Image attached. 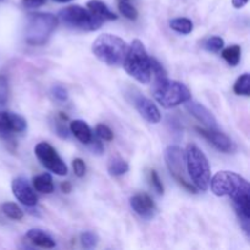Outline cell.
Wrapping results in <instances>:
<instances>
[{
    "label": "cell",
    "mask_w": 250,
    "mask_h": 250,
    "mask_svg": "<svg viewBox=\"0 0 250 250\" xmlns=\"http://www.w3.org/2000/svg\"><path fill=\"white\" fill-rule=\"evenodd\" d=\"M209 187L217 197H231L233 203L250 199L248 181L232 171H220L210 178Z\"/></svg>",
    "instance_id": "6da1fadb"
},
{
    "label": "cell",
    "mask_w": 250,
    "mask_h": 250,
    "mask_svg": "<svg viewBox=\"0 0 250 250\" xmlns=\"http://www.w3.org/2000/svg\"><path fill=\"white\" fill-rule=\"evenodd\" d=\"M153 95L156 102L165 109L185 104L187 100L192 99L187 85L178 81L168 80L167 76L154 78Z\"/></svg>",
    "instance_id": "7a4b0ae2"
},
{
    "label": "cell",
    "mask_w": 250,
    "mask_h": 250,
    "mask_svg": "<svg viewBox=\"0 0 250 250\" xmlns=\"http://www.w3.org/2000/svg\"><path fill=\"white\" fill-rule=\"evenodd\" d=\"M128 50V44L115 34H100L92 44L95 58L109 66L122 65Z\"/></svg>",
    "instance_id": "3957f363"
},
{
    "label": "cell",
    "mask_w": 250,
    "mask_h": 250,
    "mask_svg": "<svg viewBox=\"0 0 250 250\" xmlns=\"http://www.w3.org/2000/svg\"><path fill=\"white\" fill-rule=\"evenodd\" d=\"M122 65L126 72L138 82L143 84L150 82V58L146 53L144 44L139 39H134L131 45H128V50Z\"/></svg>",
    "instance_id": "277c9868"
},
{
    "label": "cell",
    "mask_w": 250,
    "mask_h": 250,
    "mask_svg": "<svg viewBox=\"0 0 250 250\" xmlns=\"http://www.w3.org/2000/svg\"><path fill=\"white\" fill-rule=\"evenodd\" d=\"M185 155L190 182L198 190H202V192L208 190L210 178H211V171H210L209 160L205 154L195 144H188Z\"/></svg>",
    "instance_id": "5b68a950"
},
{
    "label": "cell",
    "mask_w": 250,
    "mask_h": 250,
    "mask_svg": "<svg viewBox=\"0 0 250 250\" xmlns=\"http://www.w3.org/2000/svg\"><path fill=\"white\" fill-rule=\"evenodd\" d=\"M58 26V17L49 12L31 14L24 29V39L29 45H43Z\"/></svg>",
    "instance_id": "8992f818"
},
{
    "label": "cell",
    "mask_w": 250,
    "mask_h": 250,
    "mask_svg": "<svg viewBox=\"0 0 250 250\" xmlns=\"http://www.w3.org/2000/svg\"><path fill=\"white\" fill-rule=\"evenodd\" d=\"M59 19L65 26L81 31H97L104 23V20L80 5H71L62 9L59 12Z\"/></svg>",
    "instance_id": "52a82bcc"
},
{
    "label": "cell",
    "mask_w": 250,
    "mask_h": 250,
    "mask_svg": "<svg viewBox=\"0 0 250 250\" xmlns=\"http://www.w3.org/2000/svg\"><path fill=\"white\" fill-rule=\"evenodd\" d=\"M165 161L171 176L190 193H197V188L186 177L187 166H186V155L182 149L177 146H170L165 150Z\"/></svg>",
    "instance_id": "ba28073f"
},
{
    "label": "cell",
    "mask_w": 250,
    "mask_h": 250,
    "mask_svg": "<svg viewBox=\"0 0 250 250\" xmlns=\"http://www.w3.org/2000/svg\"><path fill=\"white\" fill-rule=\"evenodd\" d=\"M34 154L39 163L49 170L50 172L58 176L67 175V166L63 163L62 159L58 154V151L48 143V142H41L34 146Z\"/></svg>",
    "instance_id": "9c48e42d"
},
{
    "label": "cell",
    "mask_w": 250,
    "mask_h": 250,
    "mask_svg": "<svg viewBox=\"0 0 250 250\" xmlns=\"http://www.w3.org/2000/svg\"><path fill=\"white\" fill-rule=\"evenodd\" d=\"M197 131L207 139L208 142L212 144L219 151L225 154H233L237 151V146L229 136L220 132L219 129H209L200 128L197 127Z\"/></svg>",
    "instance_id": "30bf717a"
},
{
    "label": "cell",
    "mask_w": 250,
    "mask_h": 250,
    "mask_svg": "<svg viewBox=\"0 0 250 250\" xmlns=\"http://www.w3.org/2000/svg\"><path fill=\"white\" fill-rule=\"evenodd\" d=\"M11 189L15 198L26 207H36L38 197L36 195L34 188L29 185L28 181L23 177H16L11 183Z\"/></svg>",
    "instance_id": "8fae6325"
},
{
    "label": "cell",
    "mask_w": 250,
    "mask_h": 250,
    "mask_svg": "<svg viewBox=\"0 0 250 250\" xmlns=\"http://www.w3.org/2000/svg\"><path fill=\"white\" fill-rule=\"evenodd\" d=\"M27 129V121L19 114L0 111V134L22 133Z\"/></svg>",
    "instance_id": "7c38bea8"
},
{
    "label": "cell",
    "mask_w": 250,
    "mask_h": 250,
    "mask_svg": "<svg viewBox=\"0 0 250 250\" xmlns=\"http://www.w3.org/2000/svg\"><path fill=\"white\" fill-rule=\"evenodd\" d=\"M185 104H186V109H187V111L189 112L192 116H194L198 121L202 122L207 128L209 129L219 128L216 117L214 116V114H212L208 107H205L204 105H202L198 102H194V100L192 99L187 100Z\"/></svg>",
    "instance_id": "4fadbf2b"
},
{
    "label": "cell",
    "mask_w": 250,
    "mask_h": 250,
    "mask_svg": "<svg viewBox=\"0 0 250 250\" xmlns=\"http://www.w3.org/2000/svg\"><path fill=\"white\" fill-rule=\"evenodd\" d=\"M133 105L137 111L142 115V117H144L148 122H150V124L160 122V111H159L158 106L149 98L144 97L141 93H137V94L133 95Z\"/></svg>",
    "instance_id": "5bb4252c"
},
{
    "label": "cell",
    "mask_w": 250,
    "mask_h": 250,
    "mask_svg": "<svg viewBox=\"0 0 250 250\" xmlns=\"http://www.w3.org/2000/svg\"><path fill=\"white\" fill-rule=\"evenodd\" d=\"M131 208L137 215L143 219H153L156 214V205L154 200L146 193H139L133 195L129 200Z\"/></svg>",
    "instance_id": "9a60e30c"
},
{
    "label": "cell",
    "mask_w": 250,
    "mask_h": 250,
    "mask_svg": "<svg viewBox=\"0 0 250 250\" xmlns=\"http://www.w3.org/2000/svg\"><path fill=\"white\" fill-rule=\"evenodd\" d=\"M70 131L83 144H89V142L93 138L92 129L88 126L87 122L82 121V120H75V121L71 122Z\"/></svg>",
    "instance_id": "2e32d148"
},
{
    "label": "cell",
    "mask_w": 250,
    "mask_h": 250,
    "mask_svg": "<svg viewBox=\"0 0 250 250\" xmlns=\"http://www.w3.org/2000/svg\"><path fill=\"white\" fill-rule=\"evenodd\" d=\"M26 237L34 244V246L41 247V248L50 249L56 246L55 241H54L49 234H46L45 232L42 231V229H29V231L27 232Z\"/></svg>",
    "instance_id": "e0dca14e"
},
{
    "label": "cell",
    "mask_w": 250,
    "mask_h": 250,
    "mask_svg": "<svg viewBox=\"0 0 250 250\" xmlns=\"http://www.w3.org/2000/svg\"><path fill=\"white\" fill-rule=\"evenodd\" d=\"M87 6L89 11H92L95 16L100 17L104 21H114V20H117L116 14H114L107 7V5L104 1H102V0H89L87 2Z\"/></svg>",
    "instance_id": "ac0fdd59"
},
{
    "label": "cell",
    "mask_w": 250,
    "mask_h": 250,
    "mask_svg": "<svg viewBox=\"0 0 250 250\" xmlns=\"http://www.w3.org/2000/svg\"><path fill=\"white\" fill-rule=\"evenodd\" d=\"M32 185H33L34 190L43 193V194H51L54 192L53 178L49 173H42V175L33 177Z\"/></svg>",
    "instance_id": "d6986e66"
},
{
    "label": "cell",
    "mask_w": 250,
    "mask_h": 250,
    "mask_svg": "<svg viewBox=\"0 0 250 250\" xmlns=\"http://www.w3.org/2000/svg\"><path fill=\"white\" fill-rule=\"evenodd\" d=\"M129 165L127 161H125L124 159L115 158L107 165V172L110 173L114 177H119V176L125 175V173L128 172Z\"/></svg>",
    "instance_id": "ffe728a7"
},
{
    "label": "cell",
    "mask_w": 250,
    "mask_h": 250,
    "mask_svg": "<svg viewBox=\"0 0 250 250\" xmlns=\"http://www.w3.org/2000/svg\"><path fill=\"white\" fill-rule=\"evenodd\" d=\"M170 27L180 34H189L193 31V22L186 17H178L171 20Z\"/></svg>",
    "instance_id": "44dd1931"
},
{
    "label": "cell",
    "mask_w": 250,
    "mask_h": 250,
    "mask_svg": "<svg viewBox=\"0 0 250 250\" xmlns=\"http://www.w3.org/2000/svg\"><path fill=\"white\" fill-rule=\"evenodd\" d=\"M241 46L231 45L229 48L224 49L221 55L229 66H237L239 63V61H241Z\"/></svg>",
    "instance_id": "7402d4cb"
},
{
    "label": "cell",
    "mask_w": 250,
    "mask_h": 250,
    "mask_svg": "<svg viewBox=\"0 0 250 250\" xmlns=\"http://www.w3.org/2000/svg\"><path fill=\"white\" fill-rule=\"evenodd\" d=\"M233 90L236 94L249 97L250 95V75L248 72L241 75L233 85Z\"/></svg>",
    "instance_id": "603a6c76"
},
{
    "label": "cell",
    "mask_w": 250,
    "mask_h": 250,
    "mask_svg": "<svg viewBox=\"0 0 250 250\" xmlns=\"http://www.w3.org/2000/svg\"><path fill=\"white\" fill-rule=\"evenodd\" d=\"M1 210L9 219L16 220V221H20V220L23 219V211H22L21 208H20L19 205L15 204V203H4V204L1 205Z\"/></svg>",
    "instance_id": "cb8c5ba5"
},
{
    "label": "cell",
    "mask_w": 250,
    "mask_h": 250,
    "mask_svg": "<svg viewBox=\"0 0 250 250\" xmlns=\"http://www.w3.org/2000/svg\"><path fill=\"white\" fill-rule=\"evenodd\" d=\"M119 10L121 15H124L126 19L131 20V21H136L138 19V11H137L136 7L133 5L128 4L127 1H125V0H121L119 2Z\"/></svg>",
    "instance_id": "d4e9b609"
},
{
    "label": "cell",
    "mask_w": 250,
    "mask_h": 250,
    "mask_svg": "<svg viewBox=\"0 0 250 250\" xmlns=\"http://www.w3.org/2000/svg\"><path fill=\"white\" fill-rule=\"evenodd\" d=\"M224 45V39L219 36L210 37V38H208L204 43V48L207 49L208 51H211V53H219V51L222 50Z\"/></svg>",
    "instance_id": "484cf974"
},
{
    "label": "cell",
    "mask_w": 250,
    "mask_h": 250,
    "mask_svg": "<svg viewBox=\"0 0 250 250\" xmlns=\"http://www.w3.org/2000/svg\"><path fill=\"white\" fill-rule=\"evenodd\" d=\"M10 98V85L6 76L0 75V105H6Z\"/></svg>",
    "instance_id": "4316f807"
},
{
    "label": "cell",
    "mask_w": 250,
    "mask_h": 250,
    "mask_svg": "<svg viewBox=\"0 0 250 250\" xmlns=\"http://www.w3.org/2000/svg\"><path fill=\"white\" fill-rule=\"evenodd\" d=\"M95 134L98 136V138H100L102 141L105 142H110L114 138V133H112V131L110 129V127L104 124H99L95 127Z\"/></svg>",
    "instance_id": "83f0119b"
},
{
    "label": "cell",
    "mask_w": 250,
    "mask_h": 250,
    "mask_svg": "<svg viewBox=\"0 0 250 250\" xmlns=\"http://www.w3.org/2000/svg\"><path fill=\"white\" fill-rule=\"evenodd\" d=\"M98 242H99V238L93 232H84V233L81 234V243L84 248H94V247H97Z\"/></svg>",
    "instance_id": "f1b7e54d"
},
{
    "label": "cell",
    "mask_w": 250,
    "mask_h": 250,
    "mask_svg": "<svg viewBox=\"0 0 250 250\" xmlns=\"http://www.w3.org/2000/svg\"><path fill=\"white\" fill-rule=\"evenodd\" d=\"M72 168H73V172H75V175L77 176V177H80V178L84 177L85 171H87V166H85L84 161H83L82 159H80V158L73 159Z\"/></svg>",
    "instance_id": "f546056e"
},
{
    "label": "cell",
    "mask_w": 250,
    "mask_h": 250,
    "mask_svg": "<svg viewBox=\"0 0 250 250\" xmlns=\"http://www.w3.org/2000/svg\"><path fill=\"white\" fill-rule=\"evenodd\" d=\"M51 94H53V97L55 98L56 100H59V102L61 103L66 102V100L68 99L67 90H66L62 85H54V87L51 88Z\"/></svg>",
    "instance_id": "4dcf8cb0"
},
{
    "label": "cell",
    "mask_w": 250,
    "mask_h": 250,
    "mask_svg": "<svg viewBox=\"0 0 250 250\" xmlns=\"http://www.w3.org/2000/svg\"><path fill=\"white\" fill-rule=\"evenodd\" d=\"M150 182L151 186H153L154 189L156 190L159 195H163L164 194V186L163 182H161L160 177H159L158 172L155 170H151L150 171Z\"/></svg>",
    "instance_id": "1f68e13d"
},
{
    "label": "cell",
    "mask_w": 250,
    "mask_h": 250,
    "mask_svg": "<svg viewBox=\"0 0 250 250\" xmlns=\"http://www.w3.org/2000/svg\"><path fill=\"white\" fill-rule=\"evenodd\" d=\"M21 2L24 9H37V7L43 6L46 0H22Z\"/></svg>",
    "instance_id": "d6a6232c"
},
{
    "label": "cell",
    "mask_w": 250,
    "mask_h": 250,
    "mask_svg": "<svg viewBox=\"0 0 250 250\" xmlns=\"http://www.w3.org/2000/svg\"><path fill=\"white\" fill-rule=\"evenodd\" d=\"M89 144H90V149H92L93 153L102 154L103 151H104V148H103V144L100 143V142L98 141V139L92 138V141L89 142Z\"/></svg>",
    "instance_id": "836d02e7"
},
{
    "label": "cell",
    "mask_w": 250,
    "mask_h": 250,
    "mask_svg": "<svg viewBox=\"0 0 250 250\" xmlns=\"http://www.w3.org/2000/svg\"><path fill=\"white\" fill-rule=\"evenodd\" d=\"M56 133L61 137V138H67L68 137V129L66 128L65 125L58 124L56 125Z\"/></svg>",
    "instance_id": "e575fe53"
},
{
    "label": "cell",
    "mask_w": 250,
    "mask_h": 250,
    "mask_svg": "<svg viewBox=\"0 0 250 250\" xmlns=\"http://www.w3.org/2000/svg\"><path fill=\"white\" fill-rule=\"evenodd\" d=\"M60 188L61 192L65 193V194H68V193H71V190H72V185H71V182H68V181H65V182L61 183Z\"/></svg>",
    "instance_id": "d590c367"
},
{
    "label": "cell",
    "mask_w": 250,
    "mask_h": 250,
    "mask_svg": "<svg viewBox=\"0 0 250 250\" xmlns=\"http://www.w3.org/2000/svg\"><path fill=\"white\" fill-rule=\"evenodd\" d=\"M248 1L249 0H232V4H233L236 9H242V7H244L248 4Z\"/></svg>",
    "instance_id": "8d00e7d4"
},
{
    "label": "cell",
    "mask_w": 250,
    "mask_h": 250,
    "mask_svg": "<svg viewBox=\"0 0 250 250\" xmlns=\"http://www.w3.org/2000/svg\"><path fill=\"white\" fill-rule=\"evenodd\" d=\"M56 2H68V1H72V0H54Z\"/></svg>",
    "instance_id": "74e56055"
},
{
    "label": "cell",
    "mask_w": 250,
    "mask_h": 250,
    "mask_svg": "<svg viewBox=\"0 0 250 250\" xmlns=\"http://www.w3.org/2000/svg\"><path fill=\"white\" fill-rule=\"evenodd\" d=\"M125 1H127V0H125Z\"/></svg>",
    "instance_id": "f35d334b"
}]
</instances>
